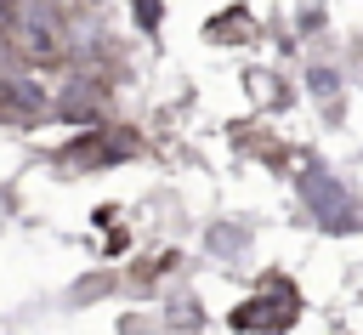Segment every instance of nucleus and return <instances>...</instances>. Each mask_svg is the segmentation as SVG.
I'll use <instances>...</instances> for the list:
<instances>
[{
  "label": "nucleus",
  "mask_w": 363,
  "mask_h": 335,
  "mask_svg": "<svg viewBox=\"0 0 363 335\" xmlns=\"http://www.w3.org/2000/svg\"><path fill=\"white\" fill-rule=\"evenodd\" d=\"M6 34L28 51V57H57L62 51V17L51 11V0H17L6 11Z\"/></svg>",
  "instance_id": "obj_1"
}]
</instances>
